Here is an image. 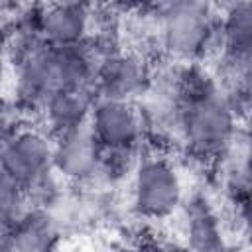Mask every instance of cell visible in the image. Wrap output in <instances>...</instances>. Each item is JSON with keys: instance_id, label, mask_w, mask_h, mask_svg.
Wrapping results in <instances>:
<instances>
[{"instance_id": "6da1fadb", "label": "cell", "mask_w": 252, "mask_h": 252, "mask_svg": "<svg viewBox=\"0 0 252 252\" xmlns=\"http://www.w3.org/2000/svg\"><path fill=\"white\" fill-rule=\"evenodd\" d=\"M173 102L171 132L197 159L217 161L236 140L240 114L219 79L201 63L177 65L169 81Z\"/></svg>"}, {"instance_id": "7a4b0ae2", "label": "cell", "mask_w": 252, "mask_h": 252, "mask_svg": "<svg viewBox=\"0 0 252 252\" xmlns=\"http://www.w3.org/2000/svg\"><path fill=\"white\" fill-rule=\"evenodd\" d=\"M154 20L163 53L177 65L201 63L217 49L219 10L211 4L193 0L159 4Z\"/></svg>"}, {"instance_id": "3957f363", "label": "cell", "mask_w": 252, "mask_h": 252, "mask_svg": "<svg viewBox=\"0 0 252 252\" xmlns=\"http://www.w3.org/2000/svg\"><path fill=\"white\" fill-rule=\"evenodd\" d=\"M130 207L136 217L161 222L175 217L185 203V185L173 159L154 152L140 156L130 177Z\"/></svg>"}, {"instance_id": "277c9868", "label": "cell", "mask_w": 252, "mask_h": 252, "mask_svg": "<svg viewBox=\"0 0 252 252\" xmlns=\"http://www.w3.org/2000/svg\"><path fill=\"white\" fill-rule=\"evenodd\" d=\"M0 169L30 195L43 197L55 183L53 138L39 128H16L0 138Z\"/></svg>"}, {"instance_id": "5b68a950", "label": "cell", "mask_w": 252, "mask_h": 252, "mask_svg": "<svg viewBox=\"0 0 252 252\" xmlns=\"http://www.w3.org/2000/svg\"><path fill=\"white\" fill-rule=\"evenodd\" d=\"M152 81V69L140 53L112 47L96 59L93 89L98 98L136 102L148 94Z\"/></svg>"}, {"instance_id": "8992f818", "label": "cell", "mask_w": 252, "mask_h": 252, "mask_svg": "<svg viewBox=\"0 0 252 252\" xmlns=\"http://www.w3.org/2000/svg\"><path fill=\"white\" fill-rule=\"evenodd\" d=\"M24 20L30 30L53 47H73L83 45L93 37L94 12L87 4L61 2L28 8Z\"/></svg>"}, {"instance_id": "52a82bcc", "label": "cell", "mask_w": 252, "mask_h": 252, "mask_svg": "<svg viewBox=\"0 0 252 252\" xmlns=\"http://www.w3.org/2000/svg\"><path fill=\"white\" fill-rule=\"evenodd\" d=\"M87 128L100 150H142L146 122L136 102L96 96Z\"/></svg>"}, {"instance_id": "ba28073f", "label": "cell", "mask_w": 252, "mask_h": 252, "mask_svg": "<svg viewBox=\"0 0 252 252\" xmlns=\"http://www.w3.org/2000/svg\"><path fill=\"white\" fill-rule=\"evenodd\" d=\"M100 156L102 150L87 126L53 136V171L69 183H98Z\"/></svg>"}, {"instance_id": "9c48e42d", "label": "cell", "mask_w": 252, "mask_h": 252, "mask_svg": "<svg viewBox=\"0 0 252 252\" xmlns=\"http://www.w3.org/2000/svg\"><path fill=\"white\" fill-rule=\"evenodd\" d=\"M175 217L181 220L179 240L191 252H232L222 217L207 197L195 195L189 201L185 199Z\"/></svg>"}, {"instance_id": "30bf717a", "label": "cell", "mask_w": 252, "mask_h": 252, "mask_svg": "<svg viewBox=\"0 0 252 252\" xmlns=\"http://www.w3.org/2000/svg\"><path fill=\"white\" fill-rule=\"evenodd\" d=\"M59 226L45 209H30L0 232V252H59Z\"/></svg>"}, {"instance_id": "8fae6325", "label": "cell", "mask_w": 252, "mask_h": 252, "mask_svg": "<svg viewBox=\"0 0 252 252\" xmlns=\"http://www.w3.org/2000/svg\"><path fill=\"white\" fill-rule=\"evenodd\" d=\"M96 100L93 87H79V89H61L51 93L41 108L39 114L47 126L49 136H59L81 126H87L89 114Z\"/></svg>"}, {"instance_id": "7c38bea8", "label": "cell", "mask_w": 252, "mask_h": 252, "mask_svg": "<svg viewBox=\"0 0 252 252\" xmlns=\"http://www.w3.org/2000/svg\"><path fill=\"white\" fill-rule=\"evenodd\" d=\"M30 209L28 191L0 169V232L20 220Z\"/></svg>"}, {"instance_id": "4fadbf2b", "label": "cell", "mask_w": 252, "mask_h": 252, "mask_svg": "<svg viewBox=\"0 0 252 252\" xmlns=\"http://www.w3.org/2000/svg\"><path fill=\"white\" fill-rule=\"evenodd\" d=\"M118 252H148L146 244H124Z\"/></svg>"}]
</instances>
